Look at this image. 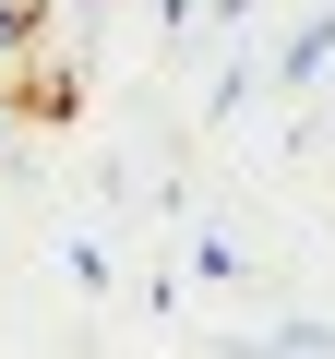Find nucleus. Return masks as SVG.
<instances>
[]
</instances>
